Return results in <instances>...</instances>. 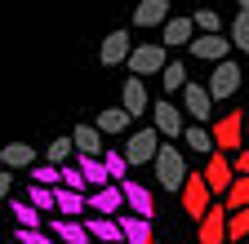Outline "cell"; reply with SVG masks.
Returning <instances> with one entry per match:
<instances>
[{
	"instance_id": "obj_1",
	"label": "cell",
	"mask_w": 249,
	"mask_h": 244,
	"mask_svg": "<svg viewBox=\"0 0 249 244\" xmlns=\"http://www.w3.org/2000/svg\"><path fill=\"white\" fill-rule=\"evenodd\" d=\"M187 178H192V169H187V151H178V146L165 142L160 156H156V182H160V187H169V191H182Z\"/></svg>"
},
{
	"instance_id": "obj_2",
	"label": "cell",
	"mask_w": 249,
	"mask_h": 244,
	"mask_svg": "<svg viewBox=\"0 0 249 244\" xmlns=\"http://www.w3.org/2000/svg\"><path fill=\"white\" fill-rule=\"evenodd\" d=\"M245 125H249V115L245 111H227V115H218V125H213V142L223 156H236V151H245Z\"/></svg>"
},
{
	"instance_id": "obj_3",
	"label": "cell",
	"mask_w": 249,
	"mask_h": 244,
	"mask_svg": "<svg viewBox=\"0 0 249 244\" xmlns=\"http://www.w3.org/2000/svg\"><path fill=\"white\" fill-rule=\"evenodd\" d=\"M213 204H218V200H213V191H209L205 173H192V178H187V187H182V209H187V218H192V222H205Z\"/></svg>"
},
{
	"instance_id": "obj_4",
	"label": "cell",
	"mask_w": 249,
	"mask_h": 244,
	"mask_svg": "<svg viewBox=\"0 0 249 244\" xmlns=\"http://www.w3.org/2000/svg\"><path fill=\"white\" fill-rule=\"evenodd\" d=\"M200 173H205L209 191H213L218 200H227V195H231V187H236V164H231V156H223V151H218V156H209Z\"/></svg>"
},
{
	"instance_id": "obj_5",
	"label": "cell",
	"mask_w": 249,
	"mask_h": 244,
	"mask_svg": "<svg viewBox=\"0 0 249 244\" xmlns=\"http://www.w3.org/2000/svg\"><path fill=\"white\" fill-rule=\"evenodd\" d=\"M169 63H174V58L165 53V45H138L134 58H129V71H134L138 80H147V76H165Z\"/></svg>"
},
{
	"instance_id": "obj_6",
	"label": "cell",
	"mask_w": 249,
	"mask_h": 244,
	"mask_svg": "<svg viewBox=\"0 0 249 244\" xmlns=\"http://www.w3.org/2000/svg\"><path fill=\"white\" fill-rule=\"evenodd\" d=\"M160 133L156 129H138V133H129V142H124V160L129 164H156V156H160Z\"/></svg>"
},
{
	"instance_id": "obj_7",
	"label": "cell",
	"mask_w": 249,
	"mask_h": 244,
	"mask_svg": "<svg viewBox=\"0 0 249 244\" xmlns=\"http://www.w3.org/2000/svg\"><path fill=\"white\" fill-rule=\"evenodd\" d=\"M182 115H187L182 107H174L169 98H160V102L151 107V129L160 133V138H182V133H187V125H182Z\"/></svg>"
},
{
	"instance_id": "obj_8",
	"label": "cell",
	"mask_w": 249,
	"mask_h": 244,
	"mask_svg": "<svg viewBox=\"0 0 249 244\" xmlns=\"http://www.w3.org/2000/svg\"><path fill=\"white\" fill-rule=\"evenodd\" d=\"M236 89H240V67L227 58V63H218V67L209 71V98H213V102H223V98L236 94Z\"/></svg>"
},
{
	"instance_id": "obj_9",
	"label": "cell",
	"mask_w": 249,
	"mask_h": 244,
	"mask_svg": "<svg viewBox=\"0 0 249 244\" xmlns=\"http://www.w3.org/2000/svg\"><path fill=\"white\" fill-rule=\"evenodd\" d=\"M182 111L196 120V125H205V120H213V98H209V84H187L182 89Z\"/></svg>"
},
{
	"instance_id": "obj_10",
	"label": "cell",
	"mask_w": 249,
	"mask_h": 244,
	"mask_svg": "<svg viewBox=\"0 0 249 244\" xmlns=\"http://www.w3.org/2000/svg\"><path fill=\"white\" fill-rule=\"evenodd\" d=\"M124 191L120 187H103V191H89V213H98V218H124Z\"/></svg>"
},
{
	"instance_id": "obj_11",
	"label": "cell",
	"mask_w": 249,
	"mask_h": 244,
	"mask_svg": "<svg viewBox=\"0 0 249 244\" xmlns=\"http://www.w3.org/2000/svg\"><path fill=\"white\" fill-rule=\"evenodd\" d=\"M134 40H129V32H111L107 40H103V49H98V63L103 67H116V63H129L134 58Z\"/></svg>"
},
{
	"instance_id": "obj_12",
	"label": "cell",
	"mask_w": 249,
	"mask_h": 244,
	"mask_svg": "<svg viewBox=\"0 0 249 244\" xmlns=\"http://www.w3.org/2000/svg\"><path fill=\"white\" fill-rule=\"evenodd\" d=\"M227 222H231V209L218 200V204L209 209V218L200 222V244H223V240H227Z\"/></svg>"
},
{
	"instance_id": "obj_13",
	"label": "cell",
	"mask_w": 249,
	"mask_h": 244,
	"mask_svg": "<svg viewBox=\"0 0 249 244\" xmlns=\"http://www.w3.org/2000/svg\"><path fill=\"white\" fill-rule=\"evenodd\" d=\"M231 49H236L231 36H196V40H192V53L205 58V63H213V67H218V63H227V53H231Z\"/></svg>"
},
{
	"instance_id": "obj_14",
	"label": "cell",
	"mask_w": 249,
	"mask_h": 244,
	"mask_svg": "<svg viewBox=\"0 0 249 244\" xmlns=\"http://www.w3.org/2000/svg\"><path fill=\"white\" fill-rule=\"evenodd\" d=\"M120 191H124V204H129V213H138V218H147V222L156 218V200H151V187H142V182H134V178H129Z\"/></svg>"
},
{
	"instance_id": "obj_15",
	"label": "cell",
	"mask_w": 249,
	"mask_h": 244,
	"mask_svg": "<svg viewBox=\"0 0 249 244\" xmlns=\"http://www.w3.org/2000/svg\"><path fill=\"white\" fill-rule=\"evenodd\" d=\"M200 32H196V22L192 18H187V14H178V18H169L165 22V36H160V45L169 49V45H187V49H192V40H196Z\"/></svg>"
},
{
	"instance_id": "obj_16",
	"label": "cell",
	"mask_w": 249,
	"mask_h": 244,
	"mask_svg": "<svg viewBox=\"0 0 249 244\" xmlns=\"http://www.w3.org/2000/svg\"><path fill=\"white\" fill-rule=\"evenodd\" d=\"M169 0H142V5L134 9V27H160L165 32V22H169Z\"/></svg>"
},
{
	"instance_id": "obj_17",
	"label": "cell",
	"mask_w": 249,
	"mask_h": 244,
	"mask_svg": "<svg viewBox=\"0 0 249 244\" xmlns=\"http://www.w3.org/2000/svg\"><path fill=\"white\" fill-rule=\"evenodd\" d=\"M49 227H53V235H58L62 244H89V240H93V235H89V227H85L80 218H58V213H53Z\"/></svg>"
},
{
	"instance_id": "obj_18",
	"label": "cell",
	"mask_w": 249,
	"mask_h": 244,
	"mask_svg": "<svg viewBox=\"0 0 249 244\" xmlns=\"http://www.w3.org/2000/svg\"><path fill=\"white\" fill-rule=\"evenodd\" d=\"M71 142H76V156H107L103 151V129L98 125H76V133H71Z\"/></svg>"
},
{
	"instance_id": "obj_19",
	"label": "cell",
	"mask_w": 249,
	"mask_h": 244,
	"mask_svg": "<svg viewBox=\"0 0 249 244\" xmlns=\"http://www.w3.org/2000/svg\"><path fill=\"white\" fill-rule=\"evenodd\" d=\"M120 107L129 111V115H147V111H151V102H147V84H142L138 76H129V80H124V94H120Z\"/></svg>"
},
{
	"instance_id": "obj_20",
	"label": "cell",
	"mask_w": 249,
	"mask_h": 244,
	"mask_svg": "<svg viewBox=\"0 0 249 244\" xmlns=\"http://www.w3.org/2000/svg\"><path fill=\"white\" fill-rule=\"evenodd\" d=\"M85 227H89V235L98 240V244H124V231H120V218H98V213H93V218H89Z\"/></svg>"
},
{
	"instance_id": "obj_21",
	"label": "cell",
	"mask_w": 249,
	"mask_h": 244,
	"mask_svg": "<svg viewBox=\"0 0 249 244\" xmlns=\"http://www.w3.org/2000/svg\"><path fill=\"white\" fill-rule=\"evenodd\" d=\"M76 164H80V173H85V182L93 191H103V187H116L111 182V173H107V164L98 160V156H76Z\"/></svg>"
},
{
	"instance_id": "obj_22",
	"label": "cell",
	"mask_w": 249,
	"mask_h": 244,
	"mask_svg": "<svg viewBox=\"0 0 249 244\" xmlns=\"http://www.w3.org/2000/svg\"><path fill=\"white\" fill-rule=\"evenodd\" d=\"M187 156H218V142H213V129H205V125H192L187 129Z\"/></svg>"
},
{
	"instance_id": "obj_23",
	"label": "cell",
	"mask_w": 249,
	"mask_h": 244,
	"mask_svg": "<svg viewBox=\"0 0 249 244\" xmlns=\"http://www.w3.org/2000/svg\"><path fill=\"white\" fill-rule=\"evenodd\" d=\"M120 231H124V244H151V222L138 218V213H124Z\"/></svg>"
},
{
	"instance_id": "obj_24",
	"label": "cell",
	"mask_w": 249,
	"mask_h": 244,
	"mask_svg": "<svg viewBox=\"0 0 249 244\" xmlns=\"http://www.w3.org/2000/svg\"><path fill=\"white\" fill-rule=\"evenodd\" d=\"M0 160H5V169H36V151H31L27 142H9L5 151H0Z\"/></svg>"
},
{
	"instance_id": "obj_25",
	"label": "cell",
	"mask_w": 249,
	"mask_h": 244,
	"mask_svg": "<svg viewBox=\"0 0 249 244\" xmlns=\"http://www.w3.org/2000/svg\"><path fill=\"white\" fill-rule=\"evenodd\" d=\"M9 213H14L18 231H36V227L45 222V213H40L36 204H27V200H9Z\"/></svg>"
},
{
	"instance_id": "obj_26",
	"label": "cell",
	"mask_w": 249,
	"mask_h": 244,
	"mask_svg": "<svg viewBox=\"0 0 249 244\" xmlns=\"http://www.w3.org/2000/svg\"><path fill=\"white\" fill-rule=\"evenodd\" d=\"M89 209V195L71 191V187H58V218H80Z\"/></svg>"
},
{
	"instance_id": "obj_27",
	"label": "cell",
	"mask_w": 249,
	"mask_h": 244,
	"mask_svg": "<svg viewBox=\"0 0 249 244\" xmlns=\"http://www.w3.org/2000/svg\"><path fill=\"white\" fill-rule=\"evenodd\" d=\"M71 160H76V142H71V138H53V142H49V151H45V164L67 169Z\"/></svg>"
},
{
	"instance_id": "obj_28",
	"label": "cell",
	"mask_w": 249,
	"mask_h": 244,
	"mask_svg": "<svg viewBox=\"0 0 249 244\" xmlns=\"http://www.w3.org/2000/svg\"><path fill=\"white\" fill-rule=\"evenodd\" d=\"M129 120H134V115L124 111V107H107L98 120H93V125H98L103 133H124V129H129Z\"/></svg>"
},
{
	"instance_id": "obj_29",
	"label": "cell",
	"mask_w": 249,
	"mask_h": 244,
	"mask_svg": "<svg viewBox=\"0 0 249 244\" xmlns=\"http://www.w3.org/2000/svg\"><path fill=\"white\" fill-rule=\"evenodd\" d=\"M187 84H192V80H187V67H182L178 58H174V63L165 67V76H160V89H165V98H169V94H182Z\"/></svg>"
},
{
	"instance_id": "obj_30",
	"label": "cell",
	"mask_w": 249,
	"mask_h": 244,
	"mask_svg": "<svg viewBox=\"0 0 249 244\" xmlns=\"http://www.w3.org/2000/svg\"><path fill=\"white\" fill-rule=\"evenodd\" d=\"M103 164H107V173H111V182H116V187H124V182H129V160H124V151H107V156H103Z\"/></svg>"
},
{
	"instance_id": "obj_31",
	"label": "cell",
	"mask_w": 249,
	"mask_h": 244,
	"mask_svg": "<svg viewBox=\"0 0 249 244\" xmlns=\"http://www.w3.org/2000/svg\"><path fill=\"white\" fill-rule=\"evenodd\" d=\"M192 22H196L200 36H223V18H218V9H196Z\"/></svg>"
},
{
	"instance_id": "obj_32",
	"label": "cell",
	"mask_w": 249,
	"mask_h": 244,
	"mask_svg": "<svg viewBox=\"0 0 249 244\" xmlns=\"http://www.w3.org/2000/svg\"><path fill=\"white\" fill-rule=\"evenodd\" d=\"M27 204H36L40 213H58V191H49V187H27Z\"/></svg>"
},
{
	"instance_id": "obj_33",
	"label": "cell",
	"mask_w": 249,
	"mask_h": 244,
	"mask_svg": "<svg viewBox=\"0 0 249 244\" xmlns=\"http://www.w3.org/2000/svg\"><path fill=\"white\" fill-rule=\"evenodd\" d=\"M227 240H231V244H249V209L231 213V222H227Z\"/></svg>"
},
{
	"instance_id": "obj_34",
	"label": "cell",
	"mask_w": 249,
	"mask_h": 244,
	"mask_svg": "<svg viewBox=\"0 0 249 244\" xmlns=\"http://www.w3.org/2000/svg\"><path fill=\"white\" fill-rule=\"evenodd\" d=\"M227 36H231V45H236L240 53H249V14H240V9H236V18H231V32H227Z\"/></svg>"
},
{
	"instance_id": "obj_35",
	"label": "cell",
	"mask_w": 249,
	"mask_h": 244,
	"mask_svg": "<svg viewBox=\"0 0 249 244\" xmlns=\"http://www.w3.org/2000/svg\"><path fill=\"white\" fill-rule=\"evenodd\" d=\"M31 178H36V187H49V191L62 187V169H58V164H36V169H31Z\"/></svg>"
},
{
	"instance_id": "obj_36",
	"label": "cell",
	"mask_w": 249,
	"mask_h": 244,
	"mask_svg": "<svg viewBox=\"0 0 249 244\" xmlns=\"http://www.w3.org/2000/svg\"><path fill=\"white\" fill-rule=\"evenodd\" d=\"M62 187H71V191H80V195H85V187H89V182H85L80 164H67V169H62Z\"/></svg>"
},
{
	"instance_id": "obj_37",
	"label": "cell",
	"mask_w": 249,
	"mask_h": 244,
	"mask_svg": "<svg viewBox=\"0 0 249 244\" xmlns=\"http://www.w3.org/2000/svg\"><path fill=\"white\" fill-rule=\"evenodd\" d=\"M14 244H53V240L45 235V227H36V231H14Z\"/></svg>"
},
{
	"instance_id": "obj_38",
	"label": "cell",
	"mask_w": 249,
	"mask_h": 244,
	"mask_svg": "<svg viewBox=\"0 0 249 244\" xmlns=\"http://www.w3.org/2000/svg\"><path fill=\"white\" fill-rule=\"evenodd\" d=\"M231 164H236V178H249V146H245V151H236Z\"/></svg>"
},
{
	"instance_id": "obj_39",
	"label": "cell",
	"mask_w": 249,
	"mask_h": 244,
	"mask_svg": "<svg viewBox=\"0 0 249 244\" xmlns=\"http://www.w3.org/2000/svg\"><path fill=\"white\" fill-rule=\"evenodd\" d=\"M236 5H240V14H249V0H236Z\"/></svg>"
},
{
	"instance_id": "obj_40",
	"label": "cell",
	"mask_w": 249,
	"mask_h": 244,
	"mask_svg": "<svg viewBox=\"0 0 249 244\" xmlns=\"http://www.w3.org/2000/svg\"><path fill=\"white\" fill-rule=\"evenodd\" d=\"M245 142H249V125H245Z\"/></svg>"
},
{
	"instance_id": "obj_41",
	"label": "cell",
	"mask_w": 249,
	"mask_h": 244,
	"mask_svg": "<svg viewBox=\"0 0 249 244\" xmlns=\"http://www.w3.org/2000/svg\"><path fill=\"white\" fill-rule=\"evenodd\" d=\"M205 5H213V0H205Z\"/></svg>"
}]
</instances>
